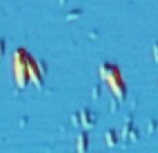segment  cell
I'll use <instances>...</instances> for the list:
<instances>
[{"label": "cell", "mask_w": 158, "mask_h": 153, "mask_svg": "<svg viewBox=\"0 0 158 153\" xmlns=\"http://www.w3.org/2000/svg\"><path fill=\"white\" fill-rule=\"evenodd\" d=\"M100 95H101V86L100 85H94L92 89V99L93 100H97L100 98Z\"/></svg>", "instance_id": "9c48e42d"}, {"label": "cell", "mask_w": 158, "mask_h": 153, "mask_svg": "<svg viewBox=\"0 0 158 153\" xmlns=\"http://www.w3.org/2000/svg\"><path fill=\"white\" fill-rule=\"evenodd\" d=\"M67 2H68V0H58V3H60V6H64V4H67Z\"/></svg>", "instance_id": "e0dca14e"}, {"label": "cell", "mask_w": 158, "mask_h": 153, "mask_svg": "<svg viewBox=\"0 0 158 153\" xmlns=\"http://www.w3.org/2000/svg\"><path fill=\"white\" fill-rule=\"evenodd\" d=\"M147 129H148V132H156L157 129H158V121L157 120H150V123L147 124Z\"/></svg>", "instance_id": "30bf717a"}, {"label": "cell", "mask_w": 158, "mask_h": 153, "mask_svg": "<svg viewBox=\"0 0 158 153\" xmlns=\"http://www.w3.org/2000/svg\"><path fill=\"white\" fill-rule=\"evenodd\" d=\"M117 107H118V102H117V98H115V99H112L111 100V111L114 113Z\"/></svg>", "instance_id": "2e32d148"}, {"label": "cell", "mask_w": 158, "mask_h": 153, "mask_svg": "<svg viewBox=\"0 0 158 153\" xmlns=\"http://www.w3.org/2000/svg\"><path fill=\"white\" fill-rule=\"evenodd\" d=\"M133 128V120H132V116H129L128 118H126L125 124H123V128H122V139L126 141L129 137V132H131V129Z\"/></svg>", "instance_id": "52a82bcc"}, {"label": "cell", "mask_w": 158, "mask_h": 153, "mask_svg": "<svg viewBox=\"0 0 158 153\" xmlns=\"http://www.w3.org/2000/svg\"><path fill=\"white\" fill-rule=\"evenodd\" d=\"M71 121H72V124H74L75 127H79V125H81V116H79V111L74 113V114L71 116Z\"/></svg>", "instance_id": "8fae6325"}, {"label": "cell", "mask_w": 158, "mask_h": 153, "mask_svg": "<svg viewBox=\"0 0 158 153\" xmlns=\"http://www.w3.org/2000/svg\"><path fill=\"white\" fill-rule=\"evenodd\" d=\"M28 75H29V81L33 82L36 88H43V75H42L40 70L38 67V61L32 57V56H28Z\"/></svg>", "instance_id": "3957f363"}, {"label": "cell", "mask_w": 158, "mask_h": 153, "mask_svg": "<svg viewBox=\"0 0 158 153\" xmlns=\"http://www.w3.org/2000/svg\"><path fill=\"white\" fill-rule=\"evenodd\" d=\"M106 142L110 148H114V146L118 145V137H117L115 129H108L106 132Z\"/></svg>", "instance_id": "8992f818"}, {"label": "cell", "mask_w": 158, "mask_h": 153, "mask_svg": "<svg viewBox=\"0 0 158 153\" xmlns=\"http://www.w3.org/2000/svg\"><path fill=\"white\" fill-rule=\"evenodd\" d=\"M28 56L29 53L25 49H18L14 53V78L21 89H24L29 82L28 75Z\"/></svg>", "instance_id": "7a4b0ae2"}, {"label": "cell", "mask_w": 158, "mask_h": 153, "mask_svg": "<svg viewBox=\"0 0 158 153\" xmlns=\"http://www.w3.org/2000/svg\"><path fill=\"white\" fill-rule=\"evenodd\" d=\"M100 75L103 79H106L108 82V85L111 86L112 92L115 93L117 99L119 102H123L126 99V85L123 82L122 76H121L119 68L115 64L111 63H103L100 66Z\"/></svg>", "instance_id": "6da1fadb"}, {"label": "cell", "mask_w": 158, "mask_h": 153, "mask_svg": "<svg viewBox=\"0 0 158 153\" xmlns=\"http://www.w3.org/2000/svg\"><path fill=\"white\" fill-rule=\"evenodd\" d=\"M153 56H154V61L158 63V42L154 43V46H153Z\"/></svg>", "instance_id": "5bb4252c"}, {"label": "cell", "mask_w": 158, "mask_h": 153, "mask_svg": "<svg viewBox=\"0 0 158 153\" xmlns=\"http://www.w3.org/2000/svg\"><path fill=\"white\" fill-rule=\"evenodd\" d=\"M87 146H89V135L86 131L81 132L78 137V142H77V151L78 152H86Z\"/></svg>", "instance_id": "5b68a950"}, {"label": "cell", "mask_w": 158, "mask_h": 153, "mask_svg": "<svg viewBox=\"0 0 158 153\" xmlns=\"http://www.w3.org/2000/svg\"><path fill=\"white\" fill-rule=\"evenodd\" d=\"M38 67H39V70H40L42 75H46L47 74V66H46V63H44L43 60L38 61Z\"/></svg>", "instance_id": "4fadbf2b"}, {"label": "cell", "mask_w": 158, "mask_h": 153, "mask_svg": "<svg viewBox=\"0 0 158 153\" xmlns=\"http://www.w3.org/2000/svg\"><path fill=\"white\" fill-rule=\"evenodd\" d=\"M4 50H6V42H4V39H0V59L4 55Z\"/></svg>", "instance_id": "9a60e30c"}, {"label": "cell", "mask_w": 158, "mask_h": 153, "mask_svg": "<svg viewBox=\"0 0 158 153\" xmlns=\"http://www.w3.org/2000/svg\"><path fill=\"white\" fill-rule=\"evenodd\" d=\"M129 139L131 141H137L140 138V134H139V131L137 129H135V128H132L131 129V132H129Z\"/></svg>", "instance_id": "7c38bea8"}, {"label": "cell", "mask_w": 158, "mask_h": 153, "mask_svg": "<svg viewBox=\"0 0 158 153\" xmlns=\"http://www.w3.org/2000/svg\"><path fill=\"white\" fill-rule=\"evenodd\" d=\"M82 15H83V10H81V8H72L71 11H68V13L65 14V18L68 20V21H74V20L81 18Z\"/></svg>", "instance_id": "ba28073f"}, {"label": "cell", "mask_w": 158, "mask_h": 153, "mask_svg": "<svg viewBox=\"0 0 158 153\" xmlns=\"http://www.w3.org/2000/svg\"><path fill=\"white\" fill-rule=\"evenodd\" d=\"M81 116V125H83V128L89 129L96 124V114H93L89 109H83L82 111H79Z\"/></svg>", "instance_id": "277c9868"}]
</instances>
